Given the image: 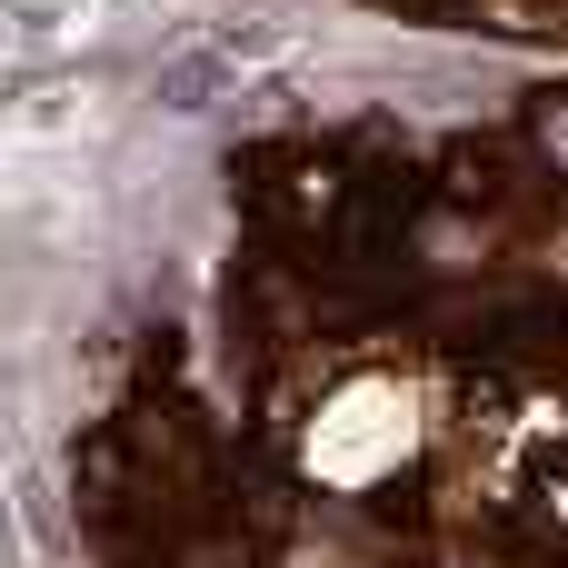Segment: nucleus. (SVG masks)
<instances>
[{"label":"nucleus","instance_id":"obj_1","mask_svg":"<svg viewBox=\"0 0 568 568\" xmlns=\"http://www.w3.org/2000/svg\"><path fill=\"white\" fill-rule=\"evenodd\" d=\"M90 30H100V0H10V50H20V60L80 50Z\"/></svg>","mask_w":568,"mask_h":568},{"label":"nucleus","instance_id":"obj_2","mask_svg":"<svg viewBox=\"0 0 568 568\" xmlns=\"http://www.w3.org/2000/svg\"><path fill=\"white\" fill-rule=\"evenodd\" d=\"M90 130H100L90 90H40V100H30V110L10 120V150H40V140H70V150H80Z\"/></svg>","mask_w":568,"mask_h":568},{"label":"nucleus","instance_id":"obj_3","mask_svg":"<svg viewBox=\"0 0 568 568\" xmlns=\"http://www.w3.org/2000/svg\"><path fill=\"white\" fill-rule=\"evenodd\" d=\"M150 10H190V0H150Z\"/></svg>","mask_w":568,"mask_h":568}]
</instances>
